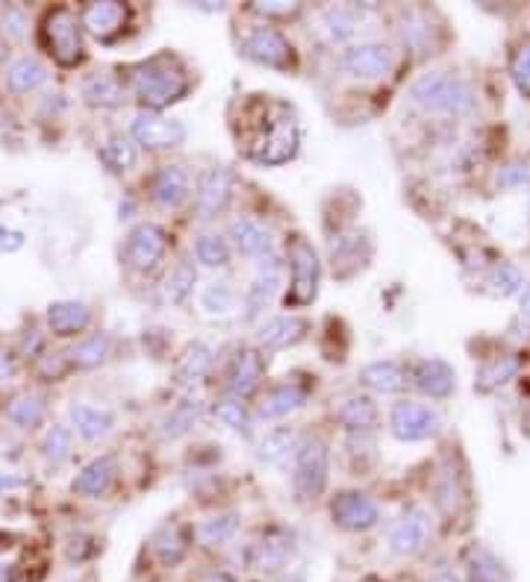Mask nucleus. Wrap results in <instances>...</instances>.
Wrapping results in <instances>:
<instances>
[{"label": "nucleus", "instance_id": "nucleus-1", "mask_svg": "<svg viewBox=\"0 0 530 582\" xmlns=\"http://www.w3.org/2000/svg\"><path fill=\"white\" fill-rule=\"evenodd\" d=\"M410 104L422 113L465 118L477 109V89L457 71H427L410 85Z\"/></svg>", "mask_w": 530, "mask_h": 582}, {"label": "nucleus", "instance_id": "nucleus-2", "mask_svg": "<svg viewBox=\"0 0 530 582\" xmlns=\"http://www.w3.org/2000/svg\"><path fill=\"white\" fill-rule=\"evenodd\" d=\"M132 97L145 106V113H160L189 92V74L177 57L160 54L130 71Z\"/></svg>", "mask_w": 530, "mask_h": 582}, {"label": "nucleus", "instance_id": "nucleus-3", "mask_svg": "<svg viewBox=\"0 0 530 582\" xmlns=\"http://www.w3.org/2000/svg\"><path fill=\"white\" fill-rule=\"evenodd\" d=\"M83 21L71 7H54L45 12L38 24V42L48 50V57L62 68H74L85 57Z\"/></svg>", "mask_w": 530, "mask_h": 582}, {"label": "nucleus", "instance_id": "nucleus-4", "mask_svg": "<svg viewBox=\"0 0 530 582\" xmlns=\"http://www.w3.org/2000/svg\"><path fill=\"white\" fill-rule=\"evenodd\" d=\"M289 291H286V306L289 310H303L319 298V282H322V263L315 247L303 238V235H292L289 238Z\"/></svg>", "mask_w": 530, "mask_h": 582}, {"label": "nucleus", "instance_id": "nucleus-5", "mask_svg": "<svg viewBox=\"0 0 530 582\" xmlns=\"http://www.w3.org/2000/svg\"><path fill=\"white\" fill-rule=\"evenodd\" d=\"M327 470H331V456L327 444L322 439H303L295 451V494L301 500L322 498L327 489Z\"/></svg>", "mask_w": 530, "mask_h": 582}, {"label": "nucleus", "instance_id": "nucleus-6", "mask_svg": "<svg viewBox=\"0 0 530 582\" xmlns=\"http://www.w3.org/2000/svg\"><path fill=\"white\" fill-rule=\"evenodd\" d=\"M442 415L418 400H398L389 409V430L401 442H427L442 432Z\"/></svg>", "mask_w": 530, "mask_h": 582}, {"label": "nucleus", "instance_id": "nucleus-7", "mask_svg": "<svg viewBox=\"0 0 530 582\" xmlns=\"http://www.w3.org/2000/svg\"><path fill=\"white\" fill-rule=\"evenodd\" d=\"M165 251H169V235H165V230H162L160 224H153V221H142V224H136L130 233H127L122 259L130 271L148 273L165 259Z\"/></svg>", "mask_w": 530, "mask_h": 582}, {"label": "nucleus", "instance_id": "nucleus-8", "mask_svg": "<svg viewBox=\"0 0 530 582\" xmlns=\"http://www.w3.org/2000/svg\"><path fill=\"white\" fill-rule=\"evenodd\" d=\"M434 538V515L425 507H407L389 526V554L416 556Z\"/></svg>", "mask_w": 530, "mask_h": 582}, {"label": "nucleus", "instance_id": "nucleus-9", "mask_svg": "<svg viewBox=\"0 0 530 582\" xmlns=\"http://www.w3.org/2000/svg\"><path fill=\"white\" fill-rule=\"evenodd\" d=\"M298 144H301V136H298V127L289 118H277L268 130H263L254 139V144L247 148V156L256 162V165H284L298 153Z\"/></svg>", "mask_w": 530, "mask_h": 582}, {"label": "nucleus", "instance_id": "nucleus-10", "mask_svg": "<svg viewBox=\"0 0 530 582\" xmlns=\"http://www.w3.org/2000/svg\"><path fill=\"white\" fill-rule=\"evenodd\" d=\"M395 68V54L383 42H360L342 54V71L354 80H380Z\"/></svg>", "mask_w": 530, "mask_h": 582}, {"label": "nucleus", "instance_id": "nucleus-11", "mask_svg": "<svg viewBox=\"0 0 530 582\" xmlns=\"http://www.w3.org/2000/svg\"><path fill=\"white\" fill-rule=\"evenodd\" d=\"M130 136L136 144H142L148 151H165L186 141V124L160 113H139L130 124Z\"/></svg>", "mask_w": 530, "mask_h": 582}, {"label": "nucleus", "instance_id": "nucleus-12", "mask_svg": "<svg viewBox=\"0 0 530 582\" xmlns=\"http://www.w3.org/2000/svg\"><path fill=\"white\" fill-rule=\"evenodd\" d=\"M331 517L339 529L362 533V529H371V526L378 524L380 509L378 503H375L369 494H362V491H339V494L331 500Z\"/></svg>", "mask_w": 530, "mask_h": 582}, {"label": "nucleus", "instance_id": "nucleus-13", "mask_svg": "<svg viewBox=\"0 0 530 582\" xmlns=\"http://www.w3.org/2000/svg\"><path fill=\"white\" fill-rule=\"evenodd\" d=\"M242 54L265 68H289L295 59L292 45H289L284 33H277L275 27L251 30V33L242 38Z\"/></svg>", "mask_w": 530, "mask_h": 582}, {"label": "nucleus", "instance_id": "nucleus-14", "mask_svg": "<svg viewBox=\"0 0 530 582\" xmlns=\"http://www.w3.org/2000/svg\"><path fill=\"white\" fill-rule=\"evenodd\" d=\"M233 198V174H230L224 165H216V168H207L198 177V186H195V209H198V218L209 221L216 218L218 212H224Z\"/></svg>", "mask_w": 530, "mask_h": 582}, {"label": "nucleus", "instance_id": "nucleus-15", "mask_svg": "<svg viewBox=\"0 0 530 582\" xmlns=\"http://www.w3.org/2000/svg\"><path fill=\"white\" fill-rule=\"evenodd\" d=\"M280 282H284V265H280V259L275 254L260 259V271H256L254 282L245 291V318H256L268 303L275 301V294L280 291Z\"/></svg>", "mask_w": 530, "mask_h": 582}, {"label": "nucleus", "instance_id": "nucleus-16", "mask_svg": "<svg viewBox=\"0 0 530 582\" xmlns=\"http://www.w3.org/2000/svg\"><path fill=\"white\" fill-rule=\"evenodd\" d=\"M130 19V10L124 3H85L83 12H80V21H83V30L89 36H95L97 42H110L124 30Z\"/></svg>", "mask_w": 530, "mask_h": 582}, {"label": "nucleus", "instance_id": "nucleus-17", "mask_svg": "<svg viewBox=\"0 0 530 582\" xmlns=\"http://www.w3.org/2000/svg\"><path fill=\"white\" fill-rule=\"evenodd\" d=\"M413 385L418 392L427 397H436V400H446V397L454 395L457 388V371L448 365L446 359L427 357L422 359L416 368H413Z\"/></svg>", "mask_w": 530, "mask_h": 582}, {"label": "nucleus", "instance_id": "nucleus-18", "mask_svg": "<svg viewBox=\"0 0 530 582\" xmlns=\"http://www.w3.org/2000/svg\"><path fill=\"white\" fill-rule=\"evenodd\" d=\"M295 554V538L292 533H286L280 526L275 529H268L260 542L251 550V564H254L256 571L263 573H275L280 568H286V562L292 559Z\"/></svg>", "mask_w": 530, "mask_h": 582}, {"label": "nucleus", "instance_id": "nucleus-19", "mask_svg": "<svg viewBox=\"0 0 530 582\" xmlns=\"http://www.w3.org/2000/svg\"><path fill=\"white\" fill-rule=\"evenodd\" d=\"M45 321H48L50 336L77 338L92 324V310L83 301H54L45 312Z\"/></svg>", "mask_w": 530, "mask_h": 582}, {"label": "nucleus", "instance_id": "nucleus-20", "mask_svg": "<svg viewBox=\"0 0 530 582\" xmlns=\"http://www.w3.org/2000/svg\"><path fill=\"white\" fill-rule=\"evenodd\" d=\"M68 421H71V430H74L80 439L97 442V439H104V435L113 432L115 415L113 409H106V406L74 400V404L68 406Z\"/></svg>", "mask_w": 530, "mask_h": 582}, {"label": "nucleus", "instance_id": "nucleus-21", "mask_svg": "<svg viewBox=\"0 0 530 582\" xmlns=\"http://www.w3.org/2000/svg\"><path fill=\"white\" fill-rule=\"evenodd\" d=\"M230 242H233V247H237L245 259H256V263L275 254V242H272L268 226L254 221V218H239V221H233V224H230Z\"/></svg>", "mask_w": 530, "mask_h": 582}, {"label": "nucleus", "instance_id": "nucleus-22", "mask_svg": "<svg viewBox=\"0 0 530 582\" xmlns=\"http://www.w3.org/2000/svg\"><path fill=\"white\" fill-rule=\"evenodd\" d=\"M263 353L254 348H245L239 350L237 359H233V368H230V395L237 397V400H245V397H251L260 388V383H263Z\"/></svg>", "mask_w": 530, "mask_h": 582}, {"label": "nucleus", "instance_id": "nucleus-23", "mask_svg": "<svg viewBox=\"0 0 530 582\" xmlns=\"http://www.w3.org/2000/svg\"><path fill=\"white\" fill-rule=\"evenodd\" d=\"M189 191L192 177L183 165H162L151 179V198L165 209L181 207L183 200L189 198Z\"/></svg>", "mask_w": 530, "mask_h": 582}, {"label": "nucleus", "instance_id": "nucleus-24", "mask_svg": "<svg viewBox=\"0 0 530 582\" xmlns=\"http://www.w3.org/2000/svg\"><path fill=\"white\" fill-rule=\"evenodd\" d=\"M366 24V10L362 7H324L319 12V30L327 42H348L357 36V30Z\"/></svg>", "mask_w": 530, "mask_h": 582}, {"label": "nucleus", "instance_id": "nucleus-25", "mask_svg": "<svg viewBox=\"0 0 530 582\" xmlns=\"http://www.w3.org/2000/svg\"><path fill=\"white\" fill-rule=\"evenodd\" d=\"M303 336H307V321L303 318H298V315H272L260 324L256 341L265 350H280L301 341Z\"/></svg>", "mask_w": 530, "mask_h": 582}, {"label": "nucleus", "instance_id": "nucleus-26", "mask_svg": "<svg viewBox=\"0 0 530 582\" xmlns=\"http://www.w3.org/2000/svg\"><path fill=\"white\" fill-rule=\"evenodd\" d=\"M115 474H118V465H115L113 456H97V459L80 468V474L71 482V491L80 498H101L113 486Z\"/></svg>", "mask_w": 530, "mask_h": 582}, {"label": "nucleus", "instance_id": "nucleus-27", "mask_svg": "<svg viewBox=\"0 0 530 582\" xmlns=\"http://www.w3.org/2000/svg\"><path fill=\"white\" fill-rule=\"evenodd\" d=\"M410 380V371L398 359H380V362H369L360 371V383L378 395H392L401 392Z\"/></svg>", "mask_w": 530, "mask_h": 582}, {"label": "nucleus", "instance_id": "nucleus-28", "mask_svg": "<svg viewBox=\"0 0 530 582\" xmlns=\"http://www.w3.org/2000/svg\"><path fill=\"white\" fill-rule=\"evenodd\" d=\"M83 101L89 106H101V109H115L127 101V89L115 74L110 71H95L83 80Z\"/></svg>", "mask_w": 530, "mask_h": 582}, {"label": "nucleus", "instance_id": "nucleus-29", "mask_svg": "<svg viewBox=\"0 0 530 582\" xmlns=\"http://www.w3.org/2000/svg\"><path fill=\"white\" fill-rule=\"evenodd\" d=\"M239 303H242V294L230 280H212L200 289L198 306L207 318H230L237 315Z\"/></svg>", "mask_w": 530, "mask_h": 582}, {"label": "nucleus", "instance_id": "nucleus-30", "mask_svg": "<svg viewBox=\"0 0 530 582\" xmlns=\"http://www.w3.org/2000/svg\"><path fill=\"white\" fill-rule=\"evenodd\" d=\"M3 415H7V421H10L12 427H19V430H36V427H42L45 418H48V400L36 395V392H21V395H15L10 404H7Z\"/></svg>", "mask_w": 530, "mask_h": 582}, {"label": "nucleus", "instance_id": "nucleus-31", "mask_svg": "<svg viewBox=\"0 0 530 582\" xmlns=\"http://www.w3.org/2000/svg\"><path fill=\"white\" fill-rule=\"evenodd\" d=\"M3 83L12 94H30L36 92L38 85L48 83V66L38 57H19L7 68Z\"/></svg>", "mask_w": 530, "mask_h": 582}, {"label": "nucleus", "instance_id": "nucleus-32", "mask_svg": "<svg viewBox=\"0 0 530 582\" xmlns=\"http://www.w3.org/2000/svg\"><path fill=\"white\" fill-rule=\"evenodd\" d=\"M521 362L516 357H495L489 362H483L477 368V374H474V388L481 392V395H489V392H498L507 383L516 380L519 374Z\"/></svg>", "mask_w": 530, "mask_h": 582}, {"label": "nucleus", "instance_id": "nucleus-33", "mask_svg": "<svg viewBox=\"0 0 530 582\" xmlns=\"http://www.w3.org/2000/svg\"><path fill=\"white\" fill-rule=\"evenodd\" d=\"M465 573H469V582H510L507 564L481 545H474L465 556Z\"/></svg>", "mask_w": 530, "mask_h": 582}, {"label": "nucleus", "instance_id": "nucleus-34", "mask_svg": "<svg viewBox=\"0 0 530 582\" xmlns=\"http://www.w3.org/2000/svg\"><path fill=\"white\" fill-rule=\"evenodd\" d=\"M378 418L380 415H378L375 400H371V397H362V395H354V397H348V400H342V406L336 409V421L354 432L375 430V427H378Z\"/></svg>", "mask_w": 530, "mask_h": 582}, {"label": "nucleus", "instance_id": "nucleus-35", "mask_svg": "<svg viewBox=\"0 0 530 582\" xmlns=\"http://www.w3.org/2000/svg\"><path fill=\"white\" fill-rule=\"evenodd\" d=\"M113 357V338L106 333H89L68 350V362L77 368H97Z\"/></svg>", "mask_w": 530, "mask_h": 582}, {"label": "nucleus", "instance_id": "nucleus-36", "mask_svg": "<svg viewBox=\"0 0 530 582\" xmlns=\"http://www.w3.org/2000/svg\"><path fill=\"white\" fill-rule=\"evenodd\" d=\"M303 404H307V392H303L301 385L280 383L265 395L263 406H260V415H263V418H284V415L289 412H298Z\"/></svg>", "mask_w": 530, "mask_h": 582}, {"label": "nucleus", "instance_id": "nucleus-37", "mask_svg": "<svg viewBox=\"0 0 530 582\" xmlns=\"http://www.w3.org/2000/svg\"><path fill=\"white\" fill-rule=\"evenodd\" d=\"M398 33H401V42L413 50H425L430 42H434V24H430V15L425 10H404L401 12V21H398Z\"/></svg>", "mask_w": 530, "mask_h": 582}, {"label": "nucleus", "instance_id": "nucleus-38", "mask_svg": "<svg viewBox=\"0 0 530 582\" xmlns=\"http://www.w3.org/2000/svg\"><path fill=\"white\" fill-rule=\"evenodd\" d=\"M295 451H298V435H295L289 427H280V430L268 432L263 442H260L256 456H260V462H265V465H284Z\"/></svg>", "mask_w": 530, "mask_h": 582}, {"label": "nucleus", "instance_id": "nucleus-39", "mask_svg": "<svg viewBox=\"0 0 530 582\" xmlns=\"http://www.w3.org/2000/svg\"><path fill=\"white\" fill-rule=\"evenodd\" d=\"M483 286H486V291L495 294V298H512V294H521V289H525V273H521L519 265L498 263L489 268Z\"/></svg>", "mask_w": 530, "mask_h": 582}, {"label": "nucleus", "instance_id": "nucleus-40", "mask_svg": "<svg viewBox=\"0 0 530 582\" xmlns=\"http://www.w3.org/2000/svg\"><path fill=\"white\" fill-rule=\"evenodd\" d=\"M38 451H42V456H45L50 465H62V462L71 459V453H74V430L66 427V423H54V427H48V432L42 435Z\"/></svg>", "mask_w": 530, "mask_h": 582}, {"label": "nucleus", "instance_id": "nucleus-41", "mask_svg": "<svg viewBox=\"0 0 530 582\" xmlns=\"http://www.w3.org/2000/svg\"><path fill=\"white\" fill-rule=\"evenodd\" d=\"M101 162H104L113 174H127V171L136 168L139 151H136V144H132V139H127V136H113V139L101 148Z\"/></svg>", "mask_w": 530, "mask_h": 582}, {"label": "nucleus", "instance_id": "nucleus-42", "mask_svg": "<svg viewBox=\"0 0 530 582\" xmlns=\"http://www.w3.org/2000/svg\"><path fill=\"white\" fill-rule=\"evenodd\" d=\"M360 247H371L369 238L360 233H345L333 242V268L345 277V265H350V271H357L362 259H369V254H360Z\"/></svg>", "mask_w": 530, "mask_h": 582}, {"label": "nucleus", "instance_id": "nucleus-43", "mask_svg": "<svg viewBox=\"0 0 530 582\" xmlns=\"http://www.w3.org/2000/svg\"><path fill=\"white\" fill-rule=\"evenodd\" d=\"M239 521L233 512H221V515H212L207 521H200L198 529H195V536H198L200 545L207 547H218V545H228L230 538L237 536Z\"/></svg>", "mask_w": 530, "mask_h": 582}, {"label": "nucleus", "instance_id": "nucleus-44", "mask_svg": "<svg viewBox=\"0 0 530 582\" xmlns=\"http://www.w3.org/2000/svg\"><path fill=\"white\" fill-rule=\"evenodd\" d=\"M209 368H212V350L198 341V345H192V348L183 353L181 365H177V380H181L183 385H195L209 374Z\"/></svg>", "mask_w": 530, "mask_h": 582}, {"label": "nucleus", "instance_id": "nucleus-45", "mask_svg": "<svg viewBox=\"0 0 530 582\" xmlns=\"http://www.w3.org/2000/svg\"><path fill=\"white\" fill-rule=\"evenodd\" d=\"M195 282H198V268L189 259H183L171 268L169 280H165V298L171 303H186L195 291Z\"/></svg>", "mask_w": 530, "mask_h": 582}, {"label": "nucleus", "instance_id": "nucleus-46", "mask_svg": "<svg viewBox=\"0 0 530 582\" xmlns=\"http://www.w3.org/2000/svg\"><path fill=\"white\" fill-rule=\"evenodd\" d=\"M153 550H157L162 564H177L183 562V556L189 550V538L183 536L181 526H162L160 533L153 536Z\"/></svg>", "mask_w": 530, "mask_h": 582}, {"label": "nucleus", "instance_id": "nucleus-47", "mask_svg": "<svg viewBox=\"0 0 530 582\" xmlns=\"http://www.w3.org/2000/svg\"><path fill=\"white\" fill-rule=\"evenodd\" d=\"M195 259H198L204 268H228L230 242L216 233L198 235V242H195Z\"/></svg>", "mask_w": 530, "mask_h": 582}, {"label": "nucleus", "instance_id": "nucleus-48", "mask_svg": "<svg viewBox=\"0 0 530 582\" xmlns=\"http://www.w3.org/2000/svg\"><path fill=\"white\" fill-rule=\"evenodd\" d=\"M200 412H204V406H200L198 400H183V404L174 406L169 418L162 421V432H165L169 439H177V435H183V432H189L192 427H195Z\"/></svg>", "mask_w": 530, "mask_h": 582}, {"label": "nucleus", "instance_id": "nucleus-49", "mask_svg": "<svg viewBox=\"0 0 530 582\" xmlns=\"http://www.w3.org/2000/svg\"><path fill=\"white\" fill-rule=\"evenodd\" d=\"M216 418L230 430L242 432V435H251L254 432V421H251V415H247L245 404L237 400V397H228V400H218L216 404Z\"/></svg>", "mask_w": 530, "mask_h": 582}, {"label": "nucleus", "instance_id": "nucleus-50", "mask_svg": "<svg viewBox=\"0 0 530 582\" xmlns=\"http://www.w3.org/2000/svg\"><path fill=\"white\" fill-rule=\"evenodd\" d=\"M510 77L521 97H530V42L521 45L510 59Z\"/></svg>", "mask_w": 530, "mask_h": 582}, {"label": "nucleus", "instance_id": "nucleus-51", "mask_svg": "<svg viewBox=\"0 0 530 582\" xmlns=\"http://www.w3.org/2000/svg\"><path fill=\"white\" fill-rule=\"evenodd\" d=\"M27 27H30V19L27 12H24V7H7V10L0 12V33L3 36L15 38V42H21V38L27 36Z\"/></svg>", "mask_w": 530, "mask_h": 582}, {"label": "nucleus", "instance_id": "nucleus-52", "mask_svg": "<svg viewBox=\"0 0 530 582\" xmlns=\"http://www.w3.org/2000/svg\"><path fill=\"white\" fill-rule=\"evenodd\" d=\"M498 186L502 188H525L530 186V162H510L498 171Z\"/></svg>", "mask_w": 530, "mask_h": 582}, {"label": "nucleus", "instance_id": "nucleus-53", "mask_svg": "<svg viewBox=\"0 0 530 582\" xmlns=\"http://www.w3.org/2000/svg\"><path fill=\"white\" fill-rule=\"evenodd\" d=\"M27 245V235L12 226H0V254H15L21 247Z\"/></svg>", "mask_w": 530, "mask_h": 582}, {"label": "nucleus", "instance_id": "nucleus-54", "mask_svg": "<svg viewBox=\"0 0 530 582\" xmlns=\"http://www.w3.org/2000/svg\"><path fill=\"white\" fill-rule=\"evenodd\" d=\"M260 15H280V19H289V15H295V12H301V7L298 3H256L254 7Z\"/></svg>", "mask_w": 530, "mask_h": 582}, {"label": "nucleus", "instance_id": "nucleus-55", "mask_svg": "<svg viewBox=\"0 0 530 582\" xmlns=\"http://www.w3.org/2000/svg\"><path fill=\"white\" fill-rule=\"evenodd\" d=\"M19 489H27V479L19 477V474H0V498Z\"/></svg>", "mask_w": 530, "mask_h": 582}, {"label": "nucleus", "instance_id": "nucleus-56", "mask_svg": "<svg viewBox=\"0 0 530 582\" xmlns=\"http://www.w3.org/2000/svg\"><path fill=\"white\" fill-rule=\"evenodd\" d=\"M15 371H19L15 357H12L7 348H0V383H3V380H10V376H15Z\"/></svg>", "mask_w": 530, "mask_h": 582}, {"label": "nucleus", "instance_id": "nucleus-57", "mask_svg": "<svg viewBox=\"0 0 530 582\" xmlns=\"http://www.w3.org/2000/svg\"><path fill=\"white\" fill-rule=\"evenodd\" d=\"M0 582H19V568L7 559H0Z\"/></svg>", "mask_w": 530, "mask_h": 582}, {"label": "nucleus", "instance_id": "nucleus-58", "mask_svg": "<svg viewBox=\"0 0 530 582\" xmlns=\"http://www.w3.org/2000/svg\"><path fill=\"white\" fill-rule=\"evenodd\" d=\"M519 318L530 321V282L521 289V294H519Z\"/></svg>", "mask_w": 530, "mask_h": 582}, {"label": "nucleus", "instance_id": "nucleus-59", "mask_svg": "<svg viewBox=\"0 0 530 582\" xmlns=\"http://www.w3.org/2000/svg\"><path fill=\"white\" fill-rule=\"evenodd\" d=\"M427 582H465V580L454 571H439V573H434V577H430Z\"/></svg>", "mask_w": 530, "mask_h": 582}, {"label": "nucleus", "instance_id": "nucleus-60", "mask_svg": "<svg viewBox=\"0 0 530 582\" xmlns=\"http://www.w3.org/2000/svg\"><path fill=\"white\" fill-rule=\"evenodd\" d=\"M277 582H307V573H303V571H289V573H284V577H280Z\"/></svg>", "mask_w": 530, "mask_h": 582}, {"label": "nucleus", "instance_id": "nucleus-61", "mask_svg": "<svg viewBox=\"0 0 530 582\" xmlns=\"http://www.w3.org/2000/svg\"><path fill=\"white\" fill-rule=\"evenodd\" d=\"M207 582H233V577H230V573H216V577H209Z\"/></svg>", "mask_w": 530, "mask_h": 582}, {"label": "nucleus", "instance_id": "nucleus-62", "mask_svg": "<svg viewBox=\"0 0 530 582\" xmlns=\"http://www.w3.org/2000/svg\"><path fill=\"white\" fill-rule=\"evenodd\" d=\"M0 57H3V33H0Z\"/></svg>", "mask_w": 530, "mask_h": 582}]
</instances>
